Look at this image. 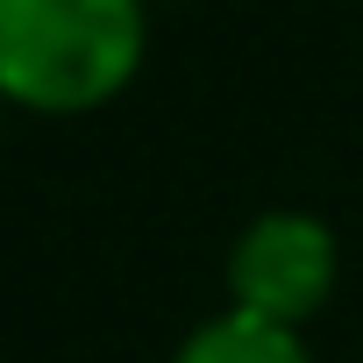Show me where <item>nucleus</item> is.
I'll use <instances>...</instances> for the list:
<instances>
[{
  "mask_svg": "<svg viewBox=\"0 0 363 363\" xmlns=\"http://www.w3.org/2000/svg\"><path fill=\"white\" fill-rule=\"evenodd\" d=\"M150 0H0V107L93 114L150 50Z\"/></svg>",
  "mask_w": 363,
  "mask_h": 363,
  "instance_id": "1",
  "label": "nucleus"
},
{
  "mask_svg": "<svg viewBox=\"0 0 363 363\" xmlns=\"http://www.w3.org/2000/svg\"><path fill=\"white\" fill-rule=\"evenodd\" d=\"M335 271H342L335 228L299 214V207H271L228 250V313H250V320L299 335L335 299Z\"/></svg>",
  "mask_w": 363,
  "mask_h": 363,
  "instance_id": "2",
  "label": "nucleus"
},
{
  "mask_svg": "<svg viewBox=\"0 0 363 363\" xmlns=\"http://www.w3.org/2000/svg\"><path fill=\"white\" fill-rule=\"evenodd\" d=\"M171 363H313V349L292 328H271V320H250V313H214L178 342Z\"/></svg>",
  "mask_w": 363,
  "mask_h": 363,
  "instance_id": "3",
  "label": "nucleus"
}]
</instances>
